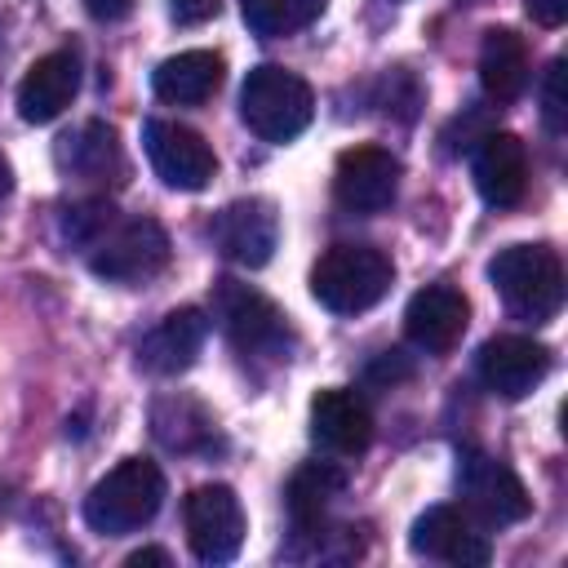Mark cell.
Here are the masks:
<instances>
[{
    "mask_svg": "<svg viewBox=\"0 0 568 568\" xmlns=\"http://www.w3.org/2000/svg\"><path fill=\"white\" fill-rule=\"evenodd\" d=\"M80 89V58L75 49H53L27 67L18 80V115L27 124H49L58 120Z\"/></svg>",
    "mask_w": 568,
    "mask_h": 568,
    "instance_id": "obj_16",
    "label": "cell"
},
{
    "mask_svg": "<svg viewBox=\"0 0 568 568\" xmlns=\"http://www.w3.org/2000/svg\"><path fill=\"white\" fill-rule=\"evenodd\" d=\"M395 266L373 244H333L311 266V293L333 315H359L390 293Z\"/></svg>",
    "mask_w": 568,
    "mask_h": 568,
    "instance_id": "obj_1",
    "label": "cell"
},
{
    "mask_svg": "<svg viewBox=\"0 0 568 568\" xmlns=\"http://www.w3.org/2000/svg\"><path fill=\"white\" fill-rule=\"evenodd\" d=\"M479 84L493 102H515L528 89V49L510 27H488L479 40Z\"/></svg>",
    "mask_w": 568,
    "mask_h": 568,
    "instance_id": "obj_20",
    "label": "cell"
},
{
    "mask_svg": "<svg viewBox=\"0 0 568 568\" xmlns=\"http://www.w3.org/2000/svg\"><path fill=\"white\" fill-rule=\"evenodd\" d=\"M9 186H13V173H9V160L0 155V200L9 195Z\"/></svg>",
    "mask_w": 568,
    "mask_h": 568,
    "instance_id": "obj_31",
    "label": "cell"
},
{
    "mask_svg": "<svg viewBox=\"0 0 568 568\" xmlns=\"http://www.w3.org/2000/svg\"><path fill=\"white\" fill-rule=\"evenodd\" d=\"M466 4H475V0H466Z\"/></svg>",
    "mask_w": 568,
    "mask_h": 568,
    "instance_id": "obj_32",
    "label": "cell"
},
{
    "mask_svg": "<svg viewBox=\"0 0 568 568\" xmlns=\"http://www.w3.org/2000/svg\"><path fill=\"white\" fill-rule=\"evenodd\" d=\"M408 546H413V555H426V559H439V564H453V568H479V564L493 559L488 537L457 506H430L426 515H417L413 532H408Z\"/></svg>",
    "mask_w": 568,
    "mask_h": 568,
    "instance_id": "obj_11",
    "label": "cell"
},
{
    "mask_svg": "<svg viewBox=\"0 0 568 568\" xmlns=\"http://www.w3.org/2000/svg\"><path fill=\"white\" fill-rule=\"evenodd\" d=\"M142 564H173V559H169V550H160V546H146V550H133V555L124 559V568H142Z\"/></svg>",
    "mask_w": 568,
    "mask_h": 568,
    "instance_id": "obj_30",
    "label": "cell"
},
{
    "mask_svg": "<svg viewBox=\"0 0 568 568\" xmlns=\"http://www.w3.org/2000/svg\"><path fill=\"white\" fill-rule=\"evenodd\" d=\"M324 4L328 0H240V18L248 22L253 36L280 40V36L306 31L324 13Z\"/></svg>",
    "mask_w": 568,
    "mask_h": 568,
    "instance_id": "obj_24",
    "label": "cell"
},
{
    "mask_svg": "<svg viewBox=\"0 0 568 568\" xmlns=\"http://www.w3.org/2000/svg\"><path fill=\"white\" fill-rule=\"evenodd\" d=\"M457 493L466 501V510L484 524H519L532 510V497L524 488V479L493 453L484 448H462L457 453Z\"/></svg>",
    "mask_w": 568,
    "mask_h": 568,
    "instance_id": "obj_7",
    "label": "cell"
},
{
    "mask_svg": "<svg viewBox=\"0 0 568 568\" xmlns=\"http://www.w3.org/2000/svg\"><path fill=\"white\" fill-rule=\"evenodd\" d=\"M475 186L484 195V204L493 209H515L528 191V151L515 133H484L470 160Z\"/></svg>",
    "mask_w": 568,
    "mask_h": 568,
    "instance_id": "obj_18",
    "label": "cell"
},
{
    "mask_svg": "<svg viewBox=\"0 0 568 568\" xmlns=\"http://www.w3.org/2000/svg\"><path fill=\"white\" fill-rule=\"evenodd\" d=\"M204 337H209L204 311L200 306H178L138 342V364L151 377H178V373H186L195 364Z\"/></svg>",
    "mask_w": 568,
    "mask_h": 568,
    "instance_id": "obj_17",
    "label": "cell"
},
{
    "mask_svg": "<svg viewBox=\"0 0 568 568\" xmlns=\"http://www.w3.org/2000/svg\"><path fill=\"white\" fill-rule=\"evenodd\" d=\"M142 142H146L151 169H155L160 182L173 186V191H200V186H209V178L217 173L213 146H209L195 129H186V124H178V120H146Z\"/></svg>",
    "mask_w": 568,
    "mask_h": 568,
    "instance_id": "obj_9",
    "label": "cell"
},
{
    "mask_svg": "<svg viewBox=\"0 0 568 568\" xmlns=\"http://www.w3.org/2000/svg\"><path fill=\"white\" fill-rule=\"evenodd\" d=\"M475 373L479 382L501 395V399H524L546 373H550V351L532 337H519V333H501V337H488L475 355Z\"/></svg>",
    "mask_w": 568,
    "mask_h": 568,
    "instance_id": "obj_13",
    "label": "cell"
},
{
    "mask_svg": "<svg viewBox=\"0 0 568 568\" xmlns=\"http://www.w3.org/2000/svg\"><path fill=\"white\" fill-rule=\"evenodd\" d=\"M186 546L200 564H231L244 546V510L235 488L226 484H200L182 501Z\"/></svg>",
    "mask_w": 568,
    "mask_h": 568,
    "instance_id": "obj_8",
    "label": "cell"
},
{
    "mask_svg": "<svg viewBox=\"0 0 568 568\" xmlns=\"http://www.w3.org/2000/svg\"><path fill=\"white\" fill-rule=\"evenodd\" d=\"M240 115L262 142H293L315 115V93L302 75L262 62L240 84Z\"/></svg>",
    "mask_w": 568,
    "mask_h": 568,
    "instance_id": "obj_4",
    "label": "cell"
},
{
    "mask_svg": "<svg viewBox=\"0 0 568 568\" xmlns=\"http://www.w3.org/2000/svg\"><path fill=\"white\" fill-rule=\"evenodd\" d=\"M399 191V160L386 146H351L337 155L333 195L346 213H382Z\"/></svg>",
    "mask_w": 568,
    "mask_h": 568,
    "instance_id": "obj_10",
    "label": "cell"
},
{
    "mask_svg": "<svg viewBox=\"0 0 568 568\" xmlns=\"http://www.w3.org/2000/svg\"><path fill=\"white\" fill-rule=\"evenodd\" d=\"M169 266V235L155 217L111 222L89 244V271L106 284H142Z\"/></svg>",
    "mask_w": 568,
    "mask_h": 568,
    "instance_id": "obj_5",
    "label": "cell"
},
{
    "mask_svg": "<svg viewBox=\"0 0 568 568\" xmlns=\"http://www.w3.org/2000/svg\"><path fill=\"white\" fill-rule=\"evenodd\" d=\"M164 501V475L146 457H124L84 497V524L102 537H124L155 519Z\"/></svg>",
    "mask_w": 568,
    "mask_h": 568,
    "instance_id": "obj_2",
    "label": "cell"
},
{
    "mask_svg": "<svg viewBox=\"0 0 568 568\" xmlns=\"http://www.w3.org/2000/svg\"><path fill=\"white\" fill-rule=\"evenodd\" d=\"M217 84H222V53H213V49L173 53L151 71L155 98L173 102V106H200L217 93Z\"/></svg>",
    "mask_w": 568,
    "mask_h": 568,
    "instance_id": "obj_19",
    "label": "cell"
},
{
    "mask_svg": "<svg viewBox=\"0 0 568 568\" xmlns=\"http://www.w3.org/2000/svg\"><path fill=\"white\" fill-rule=\"evenodd\" d=\"M466 324H470V302L453 284H426V288H417L408 297L404 333L426 355H448L462 342Z\"/></svg>",
    "mask_w": 568,
    "mask_h": 568,
    "instance_id": "obj_14",
    "label": "cell"
},
{
    "mask_svg": "<svg viewBox=\"0 0 568 568\" xmlns=\"http://www.w3.org/2000/svg\"><path fill=\"white\" fill-rule=\"evenodd\" d=\"M213 244L222 257L240 262V266H266L275 244H280V217H275V204L271 200H231L213 226H209Z\"/></svg>",
    "mask_w": 568,
    "mask_h": 568,
    "instance_id": "obj_12",
    "label": "cell"
},
{
    "mask_svg": "<svg viewBox=\"0 0 568 568\" xmlns=\"http://www.w3.org/2000/svg\"><path fill=\"white\" fill-rule=\"evenodd\" d=\"M133 4H138V0H84L89 18H98V22H120V18L133 13Z\"/></svg>",
    "mask_w": 568,
    "mask_h": 568,
    "instance_id": "obj_29",
    "label": "cell"
},
{
    "mask_svg": "<svg viewBox=\"0 0 568 568\" xmlns=\"http://www.w3.org/2000/svg\"><path fill=\"white\" fill-rule=\"evenodd\" d=\"M311 439L328 453V457H359L373 444V413L368 404L346 390V386H328L311 399Z\"/></svg>",
    "mask_w": 568,
    "mask_h": 568,
    "instance_id": "obj_15",
    "label": "cell"
},
{
    "mask_svg": "<svg viewBox=\"0 0 568 568\" xmlns=\"http://www.w3.org/2000/svg\"><path fill=\"white\" fill-rule=\"evenodd\" d=\"M115 222V209L106 204V200H84V204H75V209H67V217H62V231H67V240L71 244H93L106 226Z\"/></svg>",
    "mask_w": 568,
    "mask_h": 568,
    "instance_id": "obj_26",
    "label": "cell"
},
{
    "mask_svg": "<svg viewBox=\"0 0 568 568\" xmlns=\"http://www.w3.org/2000/svg\"><path fill=\"white\" fill-rule=\"evenodd\" d=\"M213 311H217V324L222 333L231 337V346L240 355H266V359H280L293 342L288 333V320L284 311L248 288V284H235V280H217V293H213Z\"/></svg>",
    "mask_w": 568,
    "mask_h": 568,
    "instance_id": "obj_6",
    "label": "cell"
},
{
    "mask_svg": "<svg viewBox=\"0 0 568 568\" xmlns=\"http://www.w3.org/2000/svg\"><path fill=\"white\" fill-rule=\"evenodd\" d=\"M488 280L519 320L541 324L564 306V262L546 244H506L488 262Z\"/></svg>",
    "mask_w": 568,
    "mask_h": 568,
    "instance_id": "obj_3",
    "label": "cell"
},
{
    "mask_svg": "<svg viewBox=\"0 0 568 568\" xmlns=\"http://www.w3.org/2000/svg\"><path fill=\"white\" fill-rule=\"evenodd\" d=\"M58 164L84 182H98V178H111L120 173V142H115V129L89 120L84 129H75L71 138H62L58 146Z\"/></svg>",
    "mask_w": 568,
    "mask_h": 568,
    "instance_id": "obj_22",
    "label": "cell"
},
{
    "mask_svg": "<svg viewBox=\"0 0 568 568\" xmlns=\"http://www.w3.org/2000/svg\"><path fill=\"white\" fill-rule=\"evenodd\" d=\"M151 422H155L160 444H169V448H178V453L209 448V439H213V417H209L195 399H186V395L160 399L155 413H151Z\"/></svg>",
    "mask_w": 568,
    "mask_h": 568,
    "instance_id": "obj_23",
    "label": "cell"
},
{
    "mask_svg": "<svg viewBox=\"0 0 568 568\" xmlns=\"http://www.w3.org/2000/svg\"><path fill=\"white\" fill-rule=\"evenodd\" d=\"M217 9H222V0H169L173 22H182V27H200V22H209Z\"/></svg>",
    "mask_w": 568,
    "mask_h": 568,
    "instance_id": "obj_27",
    "label": "cell"
},
{
    "mask_svg": "<svg viewBox=\"0 0 568 568\" xmlns=\"http://www.w3.org/2000/svg\"><path fill=\"white\" fill-rule=\"evenodd\" d=\"M541 120L550 133L568 129V62L564 58H555L541 75Z\"/></svg>",
    "mask_w": 568,
    "mask_h": 568,
    "instance_id": "obj_25",
    "label": "cell"
},
{
    "mask_svg": "<svg viewBox=\"0 0 568 568\" xmlns=\"http://www.w3.org/2000/svg\"><path fill=\"white\" fill-rule=\"evenodd\" d=\"M342 470L328 466V462H311L302 466L293 479H288V515H293V528L297 532H320L324 528V515H328V501L342 493Z\"/></svg>",
    "mask_w": 568,
    "mask_h": 568,
    "instance_id": "obj_21",
    "label": "cell"
},
{
    "mask_svg": "<svg viewBox=\"0 0 568 568\" xmlns=\"http://www.w3.org/2000/svg\"><path fill=\"white\" fill-rule=\"evenodd\" d=\"M524 9L537 27H559L568 18V0H524Z\"/></svg>",
    "mask_w": 568,
    "mask_h": 568,
    "instance_id": "obj_28",
    "label": "cell"
}]
</instances>
